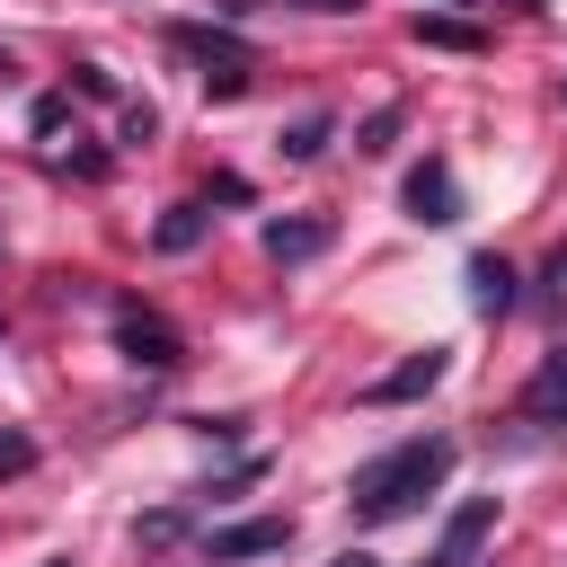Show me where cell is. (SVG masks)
I'll list each match as a JSON object with an SVG mask.
<instances>
[{
    "label": "cell",
    "instance_id": "cell-1",
    "mask_svg": "<svg viewBox=\"0 0 567 567\" xmlns=\"http://www.w3.org/2000/svg\"><path fill=\"white\" fill-rule=\"evenodd\" d=\"M452 461H461V443H452V434L390 443V452H381V461H363V470H354V487H346L354 523H399L416 496H434V487L452 478Z\"/></svg>",
    "mask_w": 567,
    "mask_h": 567
},
{
    "label": "cell",
    "instance_id": "cell-2",
    "mask_svg": "<svg viewBox=\"0 0 567 567\" xmlns=\"http://www.w3.org/2000/svg\"><path fill=\"white\" fill-rule=\"evenodd\" d=\"M115 346H124L142 372H177V363H186V337H177L159 310H142V301H124V310H115Z\"/></svg>",
    "mask_w": 567,
    "mask_h": 567
},
{
    "label": "cell",
    "instance_id": "cell-3",
    "mask_svg": "<svg viewBox=\"0 0 567 567\" xmlns=\"http://www.w3.org/2000/svg\"><path fill=\"white\" fill-rule=\"evenodd\" d=\"M284 540H292V523H284V514L221 523V532H204V567H239V558H266V549H284Z\"/></svg>",
    "mask_w": 567,
    "mask_h": 567
},
{
    "label": "cell",
    "instance_id": "cell-4",
    "mask_svg": "<svg viewBox=\"0 0 567 567\" xmlns=\"http://www.w3.org/2000/svg\"><path fill=\"white\" fill-rule=\"evenodd\" d=\"M487 532H496V496H470L443 532H434V549H425V567H470L478 549H487Z\"/></svg>",
    "mask_w": 567,
    "mask_h": 567
},
{
    "label": "cell",
    "instance_id": "cell-5",
    "mask_svg": "<svg viewBox=\"0 0 567 567\" xmlns=\"http://www.w3.org/2000/svg\"><path fill=\"white\" fill-rule=\"evenodd\" d=\"M408 213L434 221V230L461 221V177H452V159H416V168H408Z\"/></svg>",
    "mask_w": 567,
    "mask_h": 567
},
{
    "label": "cell",
    "instance_id": "cell-6",
    "mask_svg": "<svg viewBox=\"0 0 567 567\" xmlns=\"http://www.w3.org/2000/svg\"><path fill=\"white\" fill-rule=\"evenodd\" d=\"M443 372H452V354H443V346H425V354L390 363L381 381H363V408H399V399H425V390H434Z\"/></svg>",
    "mask_w": 567,
    "mask_h": 567
},
{
    "label": "cell",
    "instance_id": "cell-7",
    "mask_svg": "<svg viewBox=\"0 0 567 567\" xmlns=\"http://www.w3.org/2000/svg\"><path fill=\"white\" fill-rule=\"evenodd\" d=\"M523 425H567V346L540 354V372L523 381Z\"/></svg>",
    "mask_w": 567,
    "mask_h": 567
},
{
    "label": "cell",
    "instance_id": "cell-8",
    "mask_svg": "<svg viewBox=\"0 0 567 567\" xmlns=\"http://www.w3.org/2000/svg\"><path fill=\"white\" fill-rule=\"evenodd\" d=\"M319 248H328V221H310V213L266 221V257H275V266H301V257H319Z\"/></svg>",
    "mask_w": 567,
    "mask_h": 567
},
{
    "label": "cell",
    "instance_id": "cell-9",
    "mask_svg": "<svg viewBox=\"0 0 567 567\" xmlns=\"http://www.w3.org/2000/svg\"><path fill=\"white\" fill-rule=\"evenodd\" d=\"M470 301H478L487 319H505V310H514V266H505V257H470Z\"/></svg>",
    "mask_w": 567,
    "mask_h": 567
},
{
    "label": "cell",
    "instance_id": "cell-10",
    "mask_svg": "<svg viewBox=\"0 0 567 567\" xmlns=\"http://www.w3.org/2000/svg\"><path fill=\"white\" fill-rule=\"evenodd\" d=\"M408 35H416V44H434V53H478V44H487L470 18H425V9H416V27H408Z\"/></svg>",
    "mask_w": 567,
    "mask_h": 567
},
{
    "label": "cell",
    "instance_id": "cell-11",
    "mask_svg": "<svg viewBox=\"0 0 567 567\" xmlns=\"http://www.w3.org/2000/svg\"><path fill=\"white\" fill-rule=\"evenodd\" d=\"M151 239H159V257H186V248H204V204H168Z\"/></svg>",
    "mask_w": 567,
    "mask_h": 567
},
{
    "label": "cell",
    "instance_id": "cell-12",
    "mask_svg": "<svg viewBox=\"0 0 567 567\" xmlns=\"http://www.w3.org/2000/svg\"><path fill=\"white\" fill-rule=\"evenodd\" d=\"M177 44L204 53L213 71H248V44H230V35H213V27H177ZM213 71H204V80H213Z\"/></svg>",
    "mask_w": 567,
    "mask_h": 567
},
{
    "label": "cell",
    "instance_id": "cell-13",
    "mask_svg": "<svg viewBox=\"0 0 567 567\" xmlns=\"http://www.w3.org/2000/svg\"><path fill=\"white\" fill-rule=\"evenodd\" d=\"M399 124H408L399 106H372V115H363V133H354V151H363V159H381V151L399 142Z\"/></svg>",
    "mask_w": 567,
    "mask_h": 567
},
{
    "label": "cell",
    "instance_id": "cell-14",
    "mask_svg": "<svg viewBox=\"0 0 567 567\" xmlns=\"http://www.w3.org/2000/svg\"><path fill=\"white\" fill-rule=\"evenodd\" d=\"M328 151V115H301L292 133H284V159H319Z\"/></svg>",
    "mask_w": 567,
    "mask_h": 567
},
{
    "label": "cell",
    "instance_id": "cell-15",
    "mask_svg": "<svg viewBox=\"0 0 567 567\" xmlns=\"http://www.w3.org/2000/svg\"><path fill=\"white\" fill-rule=\"evenodd\" d=\"M27 461H35V443H27V434H0V478H18Z\"/></svg>",
    "mask_w": 567,
    "mask_h": 567
},
{
    "label": "cell",
    "instance_id": "cell-16",
    "mask_svg": "<svg viewBox=\"0 0 567 567\" xmlns=\"http://www.w3.org/2000/svg\"><path fill=\"white\" fill-rule=\"evenodd\" d=\"M71 80H80V97H115V80H106L97 62H71Z\"/></svg>",
    "mask_w": 567,
    "mask_h": 567
},
{
    "label": "cell",
    "instance_id": "cell-17",
    "mask_svg": "<svg viewBox=\"0 0 567 567\" xmlns=\"http://www.w3.org/2000/svg\"><path fill=\"white\" fill-rule=\"evenodd\" d=\"M540 292H549V301H567V248H549V266H540Z\"/></svg>",
    "mask_w": 567,
    "mask_h": 567
},
{
    "label": "cell",
    "instance_id": "cell-18",
    "mask_svg": "<svg viewBox=\"0 0 567 567\" xmlns=\"http://www.w3.org/2000/svg\"><path fill=\"white\" fill-rule=\"evenodd\" d=\"M328 567H381V558H372V549H337Z\"/></svg>",
    "mask_w": 567,
    "mask_h": 567
},
{
    "label": "cell",
    "instance_id": "cell-19",
    "mask_svg": "<svg viewBox=\"0 0 567 567\" xmlns=\"http://www.w3.org/2000/svg\"><path fill=\"white\" fill-rule=\"evenodd\" d=\"M301 9H363V0H301Z\"/></svg>",
    "mask_w": 567,
    "mask_h": 567
},
{
    "label": "cell",
    "instance_id": "cell-20",
    "mask_svg": "<svg viewBox=\"0 0 567 567\" xmlns=\"http://www.w3.org/2000/svg\"><path fill=\"white\" fill-rule=\"evenodd\" d=\"M514 9H540V0H514Z\"/></svg>",
    "mask_w": 567,
    "mask_h": 567
},
{
    "label": "cell",
    "instance_id": "cell-21",
    "mask_svg": "<svg viewBox=\"0 0 567 567\" xmlns=\"http://www.w3.org/2000/svg\"><path fill=\"white\" fill-rule=\"evenodd\" d=\"M44 567H71V558H44Z\"/></svg>",
    "mask_w": 567,
    "mask_h": 567
}]
</instances>
